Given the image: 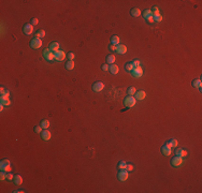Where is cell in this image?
Segmentation results:
<instances>
[{"mask_svg": "<svg viewBox=\"0 0 202 193\" xmlns=\"http://www.w3.org/2000/svg\"><path fill=\"white\" fill-rule=\"evenodd\" d=\"M7 172H4V171H1V173H0V180L1 181H3L4 179H7Z\"/></svg>", "mask_w": 202, "mask_h": 193, "instance_id": "cell-30", "label": "cell"}, {"mask_svg": "<svg viewBox=\"0 0 202 193\" xmlns=\"http://www.w3.org/2000/svg\"><path fill=\"white\" fill-rule=\"evenodd\" d=\"M54 59L56 61H63L66 59V53L63 51H58L57 53H54Z\"/></svg>", "mask_w": 202, "mask_h": 193, "instance_id": "cell-7", "label": "cell"}, {"mask_svg": "<svg viewBox=\"0 0 202 193\" xmlns=\"http://www.w3.org/2000/svg\"><path fill=\"white\" fill-rule=\"evenodd\" d=\"M116 48H117V46H116V45H113V44H111L109 46V49H110V51H116Z\"/></svg>", "mask_w": 202, "mask_h": 193, "instance_id": "cell-44", "label": "cell"}, {"mask_svg": "<svg viewBox=\"0 0 202 193\" xmlns=\"http://www.w3.org/2000/svg\"><path fill=\"white\" fill-rule=\"evenodd\" d=\"M9 97H10V91L5 90V92L1 95V99H0V100H7V99H9Z\"/></svg>", "mask_w": 202, "mask_h": 193, "instance_id": "cell-29", "label": "cell"}, {"mask_svg": "<svg viewBox=\"0 0 202 193\" xmlns=\"http://www.w3.org/2000/svg\"><path fill=\"white\" fill-rule=\"evenodd\" d=\"M60 44H59L58 42H53L51 43V45H49V49H51L53 53H57L58 51H60Z\"/></svg>", "mask_w": 202, "mask_h": 193, "instance_id": "cell-12", "label": "cell"}, {"mask_svg": "<svg viewBox=\"0 0 202 193\" xmlns=\"http://www.w3.org/2000/svg\"><path fill=\"white\" fill-rule=\"evenodd\" d=\"M111 43L113 45H118V44H121V39H119V37L118 35H113L112 37V39H111Z\"/></svg>", "mask_w": 202, "mask_h": 193, "instance_id": "cell-19", "label": "cell"}, {"mask_svg": "<svg viewBox=\"0 0 202 193\" xmlns=\"http://www.w3.org/2000/svg\"><path fill=\"white\" fill-rule=\"evenodd\" d=\"M160 150H161V154H162L163 156H170V154H172V149L170 148V147H168L167 145L161 147Z\"/></svg>", "mask_w": 202, "mask_h": 193, "instance_id": "cell-14", "label": "cell"}, {"mask_svg": "<svg viewBox=\"0 0 202 193\" xmlns=\"http://www.w3.org/2000/svg\"><path fill=\"white\" fill-rule=\"evenodd\" d=\"M151 11H152V14H153V15L159 14V8H158V7H153V9H152Z\"/></svg>", "mask_w": 202, "mask_h": 193, "instance_id": "cell-32", "label": "cell"}, {"mask_svg": "<svg viewBox=\"0 0 202 193\" xmlns=\"http://www.w3.org/2000/svg\"><path fill=\"white\" fill-rule=\"evenodd\" d=\"M1 105H3V106H9V105H11V101H10V99H7V100H1Z\"/></svg>", "mask_w": 202, "mask_h": 193, "instance_id": "cell-31", "label": "cell"}, {"mask_svg": "<svg viewBox=\"0 0 202 193\" xmlns=\"http://www.w3.org/2000/svg\"><path fill=\"white\" fill-rule=\"evenodd\" d=\"M13 178H14L13 174H11V173H8V174H7V179H8V180H13Z\"/></svg>", "mask_w": 202, "mask_h": 193, "instance_id": "cell-43", "label": "cell"}, {"mask_svg": "<svg viewBox=\"0 0 202 193\" xmlns=\"http://www.w3.org/2000/svg\"><path fill=\"white\" fill-rule=\"evenodd\" d=\"M135 92H137V89L135 88V87H130V88L128 89V95H131V97H132V95H135Z\"/></svg>", "mask_w": 202, "mask_h": 193, "instance_id": "cell-27", "label": "cell"}, {"mask_svg": "<svg viewBox=\"0 0 202 193\" xmlns=\"http://www.w3.org/2000/svg\"><path fill=\"white\" fill-rule=\"evenodd\" d=\"M115 62V56L114 55H109L107 57V63L108 64H114Z\"/></svg>", "mask_w": 202, "mask_h": 193, "instance_id": "cell-22", "label": "cell"}, {"mask_svg": "<svg viewBox=\"0 0 202 193\" xmlns=\"http://www.w3.org/2000/svg\"><path fill=\"white\" fill-rule=\"evenodd\" d=\"M154 16V21H162V16L160 14H157V15H153Z\"/></svg>", "mask_w": 202, "mask_h": 193, "instance_id": "cell-33", "label": "cell"}, {"mask_svg": "<svg viewBox=\"0 0 202 193\" xmlns=\"http://www.w3.org/2000/svg\"><path fill=\"white\" fill-rule=\"evenodd\" d=\"M1 171H4V172H7V173H10V172H11V165L4 166L3 168H1Z\"/></svg>", "mask_w": 202, "mask_h": 193, "instance_id": "cell-39", "label": "cell"}, {"mask_svg": "<svg viewBox=\"0 0 202 193\" xmlns=\"http://www.w3.org/2000/svg\"><path fill=\"white\" fill-rule=\"evenodd\" d=\"M125 170H127L128 172H130V171H132V170H133V165H132V164H130V163H128V164L126 165Z\"/></svg>", "mask_w": 202, "mask_h": 193, "instance_id": "cell-37", "label": "cell"}, {"mask_svg": "<svg viewBox=\"0 0 202 193\" xmlns=\"http://www.w3.org/2000/svg\"><path fill=\"white\" fill-rule=\"evenodd\" d=\"M146 21H147V23H149V24H154V23H155V21H154V16H153V15H151V16H148V17H147V18H146Z\"/></svg>", "mask_w": 202, "mask_h": 193, "instance_id": "cell-38", "label": "cell"}, {"mask_svg": "<svg viewBox=\"0 0 202 193\" xmlns=\"http://www.w3.org/2000/svg\"><path fill=\"white\" fill-rule=\"evenodd\" d=\"M151 15H153V14H152V11H151V10H145V11L143 12V17H144L145 19H146L148 16H151Z\"/></svg>", "mask_w": 202, "mask_h": 193, "instance_id": "cell-28", "label": "cell"}, {"mask_svg": "<svg viewBox=\"0 0 202 193\" xmlns=\"http://www.w3.org/2000/svg\"><path fill=\"white\" fill-rule=\"evenodd\" d=\"M117 178H118V180H121V181H126L128 178H129V172H128L127 170H121L118 172V174H117Z\"/></svg>", "mask_w": 202, "mask_h": 193, "instance_id": "cell-3", "label": "cell"}, {"mask_svg": "<svg viewBox=\"0 0 202 193\" xmlns=\"http://www.w3.org/2000/svg\"><path fill=\"white\" fill-rule=\"evenodd\" d=\"M8 165H11V162L8 159H4V160H2L0 162V168H3L4 166H8Z\"/></svg>", "mask_w": 202, "mask_h": 193, "instance_id": "cell-24", "label": "cell"}, {"mask_svg": "<svg viewBox=\"0 0 202 193\" xmlns=\"http://www.w3.org/2000/svg\"><path fill=\"white\" fill-rule=\"evenodd\" d=\"M43 45V42H42V39H39V38H33L30 41V46L32 47L33 49H38Z\"/></svg>", "mask_w": 202, "mask_h": 193, "instance_id": "cell-2", "label": "cell"}, {"mask_svg": "<svg viewBox=\"0 0 202 193\" xmlns=\"http://www.w3.org/2000/svg\"><path fill=\"white\" fill-rule=\"evenodd\" d=\"M116 51L119 54V55H125V54L127 53V47H126V45H124V44H118L117 45Z\"/></svg>", "mask_w": 202, "mask_h": 193, "instance_id": "cell-13", "label": "cell"}, {"mask_svg": "<svg viewBox=\"0 0 202 193\" xmlns=\"http://www.w3.org/2000/svg\"><path fill=\"white\" fill-rule=\"evenodd\" d=\"M131 75H132V77H135V78H139V77H141L142 75H143L144 71L143 69L141 68V65L140 67H137V68H133V70L131 71Z\"/></svg>", "mask_w": 202, "mask_h": 193, "instance_id": "cell-4", "label": "cell"}, {"mask_svg": "<svg viewBox=\"0 0 202 193\" xmlns=\"http://www.w3.org/2000/svg\"><path fill=\"white\" fill-rule=\"evenodd\" d=\"M104 89V84H103L102 81H97L95 84L93 85V90L95 92H100V91H102Z\"/></svg>", "mask_w": 202, "mask_h": 193, "instance_id": "cell-9", "label": "cell"}, {"mask_svg": "<svg viewBox=\"0 0 202 193\" xmlns=\"http://www.w3.org/2000/svg\"><path fill=\"white\" fill-rule=\"evenodd\" d=\"M0 91H1V95H2V94H3V93H4V92H5V89H4V88H3V87H1V89H0Z\"/></svg>", "mask_w": 202, "mask_h": 193, "instance_id": "cell-47", "label": "cell"}, {"mask_svg": "<svg viewBox=\"0 0 202 193\" xmlns=\"http://www.w3.org/2000/svg\"><path fill=\"white\" fill-rule=\"evenodd\" d=\"M40 126L42 127V128L44 129H49V120H46V119H44V120H42L41 121V124H40Z\"/></svg>", "mask_w": 202, "mask_h": 193, "instance_id": "cell-25", "label": "cell"}, {"mask_svg": "<svg viewBox=\"0 0 202 193\" xmlns=\"http://www.w3.org/2000/svg\"><path fill=\"white\" fill-rule=\"evenodd\" d=\"M126 165H127V163H126L125 161H121V162L118 163V168H121V170H124V168L126 167Z\"/></svg>", "mask_w": 202, "mask_h": 193, "instance_id": "cell-34", "label": "cell"}, {"mask_svg": "<svg viewBox=\"0 0 202 193\" xmlns=\"http://www.w3.org/2000/svg\"><path fill=\"white\" fill-rule=\"evenodd\" d=\"M109 69H110V65L108 64V63H105V64L102 65V70L103 71H109Z\"/></svg>", "mask_w": 202, "mask_h": 193, "instance_id": "cell-45", "label": "cell"}, {"mask_svg": "<svg viewBox=\"0 0 202 193\" xmlns=\"http://www.w3.org/2000/svg\"><path fill=\"white\" fill-rule=\"evenodd\" d=\"M45 37V31L43 30V29H40V30L37 31V33H36V38H39V39H42V38Z\"/></svg>", "mask_w": 202, "mask_h": 193, "instance_id": "cell-23", "label": "cell"}, {"mask_svg": "<svg viewBox=\"0 0 202 193\" xmlns=\"http://www.w3.org/2000/svg\"><path fill=\"white\" fill-rule=\"evenodd\" d=\"M43 56H44L45 60L52 61L54 59V53L49 48H45L44 51H43Z\"/></svg>", "mask_w": 202, "mask_h": 193, "instance_id": "cell-6", "label": "cell"}, {"mask_svg": "<svg viewBox=\"0 0 202 193\" xmlns=\"http://www.w3.org/2000/svg\"><path fill=\"white\" fill-rule=\"evenodd\" d=\"M166 145H167L168 147H170V148H173V147H177L179 143H177L176 140H174V138H171L170 141H168V142L166 143Z\"/></svg>", "mask_w": 202, "mask_h": 193, "instance_id": "cell-16", "label": "cell"}, {"mask_svg": "<svg viewBox=\"0 0 202 193\" xmlns=\"http://www.w3.org/2000/svg\"><path fill=\"white\" fill-rule=\"evenodd\" d=\"M182 154H183V149L182 148H176V150H175V154H176L177 157H182Z\"/></svg>", "mask_w": 202, "mask_h": 193, "instance_id": "cell-35", "label": "cell"}, {"mask_svg": "<svg viewBox=\"0 0 202 193\" xmlns=\"http://www.w3.org/2000/svg\"><path fill=\"white\" fill-rule=\"evenodd\" d=\"M23 32L25 33L26 35L32 34V32H33V25H31V24H26V25L23 27Z\"/></svg>", "mask_w": 202, "mask_h": 193, "instance_id": "cell-8", "label": "cell"}, {"mask_svg": "<svg viewBox=\"0 0 202 193\" xmlns=\"http://www.w3.org/2000/svg\"><path fill=\"white\" fill-rule=\"evenodd\" d=\"M41 137L43 141H49L52 138V133L51 131H49L47 129H45L44 131H42L41 132Z\"/></svg>", "mask_w": 202, "mask_h": 193, "instance_id": "cell-10", "label": "cell"}, {"mask_svg": "<svg viewBox=\"0 0 202 193\" xmlns=\"http://www.w3.org/2000/svg\"><path fill=\"white\" fill-rule=\"evenodd\" d=\"M3 107H4V106H3V105H0V111H1V112H2V111H3Z\"/></svg>", "mask_w": 202, "mask_h": 193, "instance_id": "cell-49", "label": "cell"}, {"mask_svg": "<svg viewBox=\"0 0 202 193\" xmlns=\"http://www.w3.org/2000/svg\"><path fill=\"white\" fill-rule=\"evenodd\" d=\"M13 182L16 184V186H21L22 182H23V177H22L21 175H15L14 178H13Z\"/></svg>", "mask_w": 202, "mask_h": 193, "instance_id": "cell-15", "label": "cell"}, {"mask_svg": "<svg viewBox=\"0 0 202 193\" xmlns=\"http://www.w3.org/2000/svg\"><path fill=\"white\" fill-rule=\"evenodd\" d=\"M131 15H132L133 17H139L140 15H141V10L138 9V8H133V9L131 10Z\"/></svg>", "mask_w": 202, "mask_h": 193, "instance_id": "cell-21", "label": "cell"}, {"mask_svg": "<svg viewBox=\"0 0 202 193\" xmlns=\"http://www.w3.org/2000/svg\"><path fill=\"white\" fill-rule=\"evenodd\" d=\"M125 70L127 71V72H131V71L133 70V65L131 62H128L125 64Z\"/></svg>", "mask_w": 202, "mask_h": 193, "instance_id": "cell-26", "label": "cell"}, {"mask_svg": "<svg viewBox=\"0 0 202 193\" xmlns=\"http://www.w3.org/2000/svg\"><path fill=\"white\" fill-rule=\"evenodd\" d=\"M183 164V158L182 157H174V158L171 160V165L173 167H180Z\"/></svg>", "mask_w": 202, "mask_h": 193, "instance_id": "cell-5", "label": "cell"}, {"mask_svg": "<svg viewBox=\"0 0 202 193\" xmlns=\"http://www.w3.org/2000/svg\"><path fill=\"white\" fill-rule=\"evenodd\" d=\"M74 57H75V54L74 53H69V54H68V59H69V60H73V59H74Z\"/></svg>", "mask_w": 202, "mask_h": 193, "instance_id": "cell-40", "label": "cell"}, {"mask_svg": "<svg viewBox=\"0 0 202 193\" xmlns=\"http://www.w3.org/2000/svg\"><path fill=\"white\" fill-rule=\"evenodd\" d=\"M135 103H137V100H135V97H131V95H129V97H127V98L124 100V105H125L126 107H128V108H130V107H133L135 105Z\"/></svg>", "mask_w": 202, "mask_h": 193, "instance_id": "cell-1", "label": "cell"}, {"mask_svg": "<svg viewBox=\"0 0 202 193\" xmlns=\"http://www.w3.org/2000/svg\"><path fill=\"white\" fill-rule=\"evenodd\" d=\"M74 65H75L74 61H73V60H69L68 62H66L65 67H66V69H67V70L71 71V70H73V69H74Z\"/></svg>", "mask_w": 202, "mask_h": 193, "instance_id": "cell-18", "label": "cell"}, {"mask_svg": "<svg viewBox=\"0 0 202 193\" xmlns=\"http://www.w3.org/2000/svg\"><path fill=\"white\" fill-rule=\"evenodd\" d=\"M30 24H31V25H33V26L38 25V24H39V19H38V18H36V17H35V18H32V19H31V23H30Z\"/></svg>", "mask_w": 202, "mask_h": 193, "instance_id": "cell-41", "label": "cell"}, {"mask_svg": "<svg viewBox=\"0 0 202 193\" xmlns=\"http://www.w3.org/2000/svg\"><path fill=\"white\" fill-rule=\"evenodd\" d=\"M109 71L112 73V74H114V75H115V74H117V73L119 72V68L117 67L116 64H111V65H110V69H109Z\"/></svg>", "mask_w": 202, "mask_h": 193, "instance_id": "cell-17", "label": "cell"}, {"mask_svg": "<svg viewBox=\"0 0 202 193\" xmlns=\"http://www.w3.org/2000/svg\"><path fill=\"white\" fill-rule=\"evenodd\" d=\"M187 154H188V152L186 150H183V154H182V158H184V157H187Z\"/></svg>", "mask_w": 202, "mask_h": 193, "instance_id": "cell-46", "label": "cell"}, {"mask_svg": "<svg viewBox=\"0 0 202 193\" xmlns=\"http://www.w3.org/2000/svg\"><path fill=\"white\" fill-rule=\"evenodd\" d=\"M131 63H132L133 68L140 67V64H141V62H140V60H138V59H137V60H133V61H132V62H131Z\"/></svg>", "mask_w": 202, "mask_h": 193, "instance_id": "cell-36", "label": "cell"}, {"mask_svg": "<svg viewBox=\"0 0 202 193\" xmlns=\"http://www.w3.org/2000/svg\"><path fill=\"white\" fill-rule=\"evenodd\" d=\"M14 193H23L24 192V190H15V191H13Z\"/></svg>", "mask_w": 202, "mask_h": 193, "instance_id": "cell-48", "label": "cell"}, {"mask_svg": "<svg viewBox=\"0 0 202 193\" xmlns=\"http://www.w3.org/2000/svg\"><path fill=\"white\" fill-rule=\"evenodd\" d=\"M135 95V100L141 101V100H144V99L146 98V92H145L144 90H140V91H137Z\"/></svg>", "mask_w": 202, "mask_h": 193, "instance_id": "cell-11", "label": "cell"}, {"mask_svg": "<svg viewBox=\"0 0 202 193\" xmlns=\"http://www.w3.org/2000/svg\"><path fill=\"white\" fill-rule=\"evenodd\" d=\"M42 129H43V128H42L41 126H37V127L35 128V132H36V133H41Z\"/></svg>", "mask_w": 202, "mask_h": 193, "instance_id": "cell-42", "label": "cell"}, {"mask_svg": "<svg viewBox=\"0 0 202 193\" xmlns=\"http://www.w3.org/2000/svg\"><path fill=\"white\" fill-rule=\"evenodd\" d=\"M193 86L195 87V88H199V90H201V87H202L201 79H193Z\"/></svg>", "mask_w": 202, "mask_h": 193, "instance_id": "cell-20", "label": "cell"}]
</instances>
